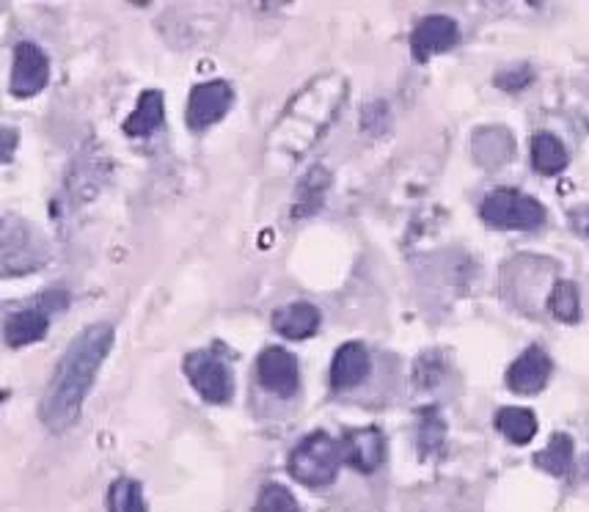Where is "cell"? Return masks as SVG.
I'll return each instance as SVG.
<instances>
[{
  "label": "cell",
  "instance_id": "ba28073f",
  "mask_svg": "<svg viewBox=\"0 0 589 512\" xmlns=\"http://www.w3.org/2000/svg\"><path fill=\"white\" fill-rule=\"evenodd\" d=\"M231 85L224 81H209V83H198L194 91H190L188 100V127L190 130H204L209 124H215L218 119L226 116V111L231 107Z\"/></svg>",
  "mask_w": 589,
  "mask_h": 512
},
{
  "label": "cell",
  "instance_id": "7402d4cb",
  "mask_svg": "<svg viewBox=\"0 0 589 512\" xmlns=\"http://www.w3.org/2000/svg\"><path fill=\"white\" fill-rule=\"evenodd\" d=\"M529 81H531L529 66H518V70H509V72H504V75H498L496 85L504 91H520Z\"/></svg>",
  "mask_w": 589,
  "mask_h": 512
},
{
  "label": "cell",
  "instance_id": "9a60e30c",
  "mask_svg": "<svg viewBox=\"0 0 589 512\" xmlns=\"http://www.w3.org/2000/svg\"><path fill=\"white\" fill-rule=\"evenodd\" d=\"M531 166L546 176L565 171V166H568V152H565L562 141L551 133H537L531 139Z\"/></svg>",
  "mask_w": 589,
  "mask_h": 512
},
{
  "label": "cell",
  "instance_id": "cb8c5ba5",
  "mask_svg": "<svg viewBox=\"0 0 589 512\" xmlns=\"http://www.w3.org/2000/svg\"><path fill=\"white\" fill-rule=\"evenodd\" d=\"M11 146H14V133L11 130H3V161H11Z\"/></svg>",
  "mask_w": 589,
  "mask_h": 512
},
{
  "label": "cell",
  "instance_id": "5b68a950",
  "mask_svg": "<svg viewBox=\"0 0 589 512\" xmlns=\"http://www.w3.org/2000/svg\"><path fill=\"white\" fill-rule=\"evenodd\" d=\"M461 42V28L452 17L430 14L413 28L411 33V53L416 61H430L433 55L446 53Z\"/></svg>",
  "mask_w": 589,
  "mask_h": 512
},
{
  "label": "cell",
  "instance_id": "7a4b0ae2",
  "mask_svg": "<svg viewBox=\"0 0 589 512\" xmlns=\"http://www.w3.org/2000/svg\"><path fill=\"white\" fill-rule=\"evenodd\" d=\"M342 463V443L333 441L328 432H311L292 449L290 474L300 485L326 488L328 482H333Z\"/></svg>",
  "mask_w": 589,
  "mask_h": 512
},
{
  "label": "cell",
  "instance_id": "d6986e66",
  "mask_svg": "<svg viewBox=\"0 0 589 512\" xmlns=\"http://www.w3.org/2000/svg\"><path fill=\"white\" fill-rule=\"evenodd\" d=\"M107 512H146L144 493L135 480H116L107 491Z\"/></svg>",
  "mask_w": 589,
  "mask_h": 512
},
{
  "label": "cell",
  "instance_id": "603a6c76",
  "mask_svg": "<svg viewBox=\"0 0 589 512\" xmlns=\"http://www.w3.org/2000/svg\"><path fill=\"white\" fill-rule=\"evenodd\" d=\"M574 226L581 232V235L589 237V207L579 209V213H574Z\"/></svg>",
  "mask_w": 589,
  "mask_h": 512
},
{
  "label": "cell",
  "instance_id": "8fae6325",
  "mask_svg": "<svg viewBox=\"0 0 589 512\" xmlns=\"http://www.w3.org/2000/svg\"><path fill=\"white\" fill-rule=\"evenodd\" d=\"M372 358L366 352V347L361 341H348L337 350L331 363V386L337 391L355 389V386L364 383L370 378Z\"/></svg>",
  "mask_w": 589,
  "mask_h": 512
},
{
  "label": "cell",
  "instance_id": "9c48e42d",
  "mask_svg": "<svg viewBox=\"0 0 589 512\" xmlns=\"http://www.w3.org/2000/svg\"><path fill=\"white\" fill-rule=\"evenodd\" d=\"M548 378H551V358L542 347L531 345L515 358L504 380L515 395H537V391L546 389Z\"/></svg>",
  "mask_w": 589,
  "mask_h": 512
},
{
  "label": "cell",
  "instance_id": "5bb4252c",
  "mask_svg": "<svg viewBox=\"0 0 589 512\" xmlns=\"http://www.w3.org/2000/svg\"><path fill=\"white\" fill-rule=\"evenodd\" d=\"M163 94L161 91H144L135 105V111L130 113V119L124 122V133L133 135V139H144V135L155 133L157 127L163 124Z\"/></svg>",
  "mask_w": 589,
  "mask_h": 512
},
{
  "label": "cell",
  "instance_id": "3957f363",
  "mask_svg": "<svg viewBox=\"0 0 589 512\" xmlns=\"http://www.w3.org/2000/svg\"><path fill=\"white\" fill-rule=\"evenodd\" d=\"M483 221L493 229H537L546 221V207L537 198L513 187H498L483 198Z\"/></svg>",
  "mask_w": 589,
  "mask_h": 512
},
{
  "label": "cell",
  "instance_id": "6da1fadb",
  "mask_svg": "<svg viewBox=\"0 0 589 512\" xmlns=\"http://www.w3.org/2000/svg\"><path fill=\"white\" fill-rule=\"evenodd\" d=\"M111 347L113 326L107 322L89 326L66 347L53 378H50L48 391H44L42 406H39V417L50 430H66L81 417L83 402H86V395L92 391L94 378H97Z\"/></svg>",
  "mask_w": 589,
  "mask_h": 512
},
{
  "label": "cell",
  "instance_id": "30bf717a",
  "mask_svg": "<svg viewBox=\"0 0 589 512\" xmlns=\"http://www.w3.org/2000/svg\"><path fill=\"white\" fill-rule=\"evenodd\" d=\"M342 458L350 469L361 474H372L386 458V441L378 427H361V430L344 432L342 438Z\"/></svg>",
  "mask_w": 589,
  "mask_h": 512
},
{
  "label": "cell",
  "instance_id": "e0dca14e",
  "mask_svg": "<svg viewBox=\"0 0 589 512\" xmlns=\"http://www.w3.org/2000/svg\"><path fill=\"white\" fill-rule=\"evenodd\" d=\"M535 465L554 477L568 474L570 465H574V438L565 436V432H557V436L548 441V447L535 454Z\"/></svg>",
  "mask_w": 589,
  "mask_h": 512
},
{
  "label": "cell",
  "instance_id": "7c38bea8",
  "mask_svg": "<svg viewBox=\"0 0 589 512\" xmlns=\"http://www.w3.org/2000/svg\"><path fill=\"white\" fill-rule=\"evenodd\" d=\"M273 328L287 339H309L314 337L317 328H320V309L314 304H306V300H298V304L281 306L273 315Z\"/></svg>",
  "mask_w": 589,
  "mask_h": 512
},
{
  "label": "cell",
  "instance_id": "52a82bcc",
  "mask_svg": "<svg viewBox=\"0 0 589 512\" xmlns=\"http://www.w3.org/2000/svg\"><path fill=\"white\" fill-rule=\"evenodd\" d=\"M257 375L259 383L268 391H273L276 397H292L298 391V358L290 350H285V347H268V350H262V356L257 361Z\"/></svg>",
  "mask_w": 589,
  "mask_h": 512
},
{
  "label": "cell",
  "instance_id": "ac0fdd59",
  "mask_svg": "<svg viewBox=\"0 0 589 512\" xmlns=\"http://www.w3.org/2000/svg\"><path fill=\"white\" fill-rule=\"evenodd\" d=\"M548 309L559 322H579L581 317V300L579 287L574 281H559L554 287L551 298H548Z\"/></svg>",
  "mask_w": 589,
  "mask_h": 512
},
{
  "label": "cell",
  "instance_id": "277c9868",
  "mask_svg": "<svg viewBox=\"0 0 589 512\" xmlns=\"http://www.w3.org/2000/svg\"><path fill=\"white\" fill-rule=\"evenodd\" d=\"M185 375H188L190 386L213 406L229 402L231 391H235V380H231V369L220 356L209 350H196L185 358Z\"/></svg>",
  "mask_w": 589,
  "mask_h": 512
},
{
  "label": "cell",
  "instance_id": "ffe728a7",
  "mask_svg": "<svg viewBox=\"0 0 589 512\" xmlns=\"http://www.w3.org/2000/svg\"><path fill=\"white\" fill-rule=\"evenodd\" d=\"M254 512H300V510H298V502H294V496L287 491L285 485L270 482V485H265L262 491H259Z\"/></svg>",
  "mask_w": 589,
  "mask_h": 512
},
{
  "label": "cell",
  "instance_id": "2e32d148",
  "mask_svg": "<svg viewBox=\"0 0 589 512\" xmlns=\"http://www.w3.org/2000/svg\"><path fill=\"white\" fill-rule=\"evenodd\" d=\"M496 430L507 441L524 447V443H529L537 436V417L531 411H526V408H502L496 413Z\"/></svg>",
  "mask_w": 589,
  "mask_h": 512
},
{
  "label": "cell",
  "instance_id": "44dd1931",
  "mask_svg": "<svg viewBox=\"0 0 589 512\" xmlns=\"http://www.w3.org/2000/svg\"><path fill=\"white\" fill-rule=\"evenodd\" d=\"M418 443L424 452H438L444 443V422H441L438 411H422V422H418Z\"/></svg>",
  "mask_w": 589,
  "mask_h": 512
},
{
  "label": "cell",
  "instance_id": "8992f818",
  "mask_svg": "<svg viewBox=\"0 0 589 512\" xmlns=\"http://www.w3.org/2000/svg\"><path fill=\"white\" fill-rule=\"evenodd\" d=\"M50 81V61L42 48L33 42H20L14 48V70H11V94L28 96L39 94Z\"/></svg>",
  "mask_w": 589,
  "mask_h": 512
},
{
  "label": "cell",
  "instance_id": "4fadbf2b",
  "mask_svg": "<svg viewBox=\"0 0 589 512\" xmlns=\"http://www.w3.org/2000/svg\"><path fill=\"white\" fill-rule=\"evenodd\" d=\"M48 328H50V311L48 309H42V306L22 309L6 320V341H9L11 347L33 345V341L44 339Z\"/></svg>",
  "mask_w": 589,
  "mask_h": 512
}]
</instances>
